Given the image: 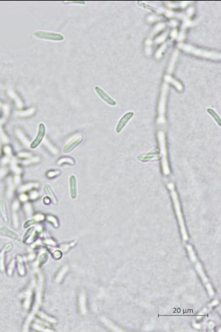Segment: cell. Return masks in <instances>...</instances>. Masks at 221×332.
Wrapping results in <instances>:
<instances>
[{"instance_id":"obj_1","label":"cell","mask_w":221,"mask_h":332,"mask_svg":"<svg viewBox=\"0 0 221 332\" xmlns=\"http://www.w3.org/2000/svg\"><path fill=\"white\" fill-rule=\"evenodd\" d=\"M167 187H168V189H169L170 191H171V196H172V201H173V202H174L176 214L177 218H178V220L179 223L180 229H181V235L183 236V239H184V241H187V240L188 239V234H187L185 225H184V219H183V214H182V212H181V211L180 203H179V199H178V194H177L176 192L174 190V185L172 183H169L167 185Z\"/></svg>"},{"instance_id":"obj_2","label":"cell","mask_w":221,"mask_h":332,"mask_svg":"<svg viewBox=\"0 0 221 332\" xmlns=\"http://www.w3.org/2000/svg\"><path fill=\"white\" fill-rule=\"evenodd\" d=\"M34 35L40 39L49 40L52 41H62L65 38L60 33L42 30H35L34 33Z\"/></svg>"},{"instance_id":"obj_3","label":"cell","mask_w":221,"mask_h":332,"mask_svg":"<svg viewBox=\"0 0 221 332\" xmlns=\"http://www.w3.org/2000/svg\"><path fill=\"white\" fill-rule=\"evenodd\" d=\"M160 154H161L162 158V168L163 173L165 175H168L170 173V168L168 163L165 142H164L163 137L160 139Z\"/></svg>"},{"instance_id":"obj_4","label":"cell","mask_w":221,"mask_h":332,"mask_svg":"<svg viewBox=\"0 0 221 332\" xmlns=\"http://www.w3.org/2000/svg\"><path fill=\"white\" fill-rule=\"evenodd\" d=\"M46 133V126L44 123H41L39 125L37 135H36L35 138L31 143L30 148H32V149H35L36 147H37L40 144H41V143L42 142L44 137H45Z\"/></svg>"},{"instance_id":"obj_5","label":"cell","mask_w":221,"mask_h":332,"mask_svg":"<svg viewBox=\"0 0 221 332\" xmlns=\"http://www.w3.org/2000/svg\"><path fill=\"white\" fill-rule=\"evenodd\" d=\"M95 92L99 95V96L101 98L103 101L106 103L108 105L111 106H115L116 105V102L112 99L110 96L105 91H104L102 88H100L99 86H96L95 87Z\"/></svg>"},{"instance_id":"obj_6","label":"cell","mask_w":221,"mask_h":332,"mask_svg":"<svg viewBox=\"0 0 221 332\" xmlns=\"http://www.w3.org/2000/svg\"><path fill=\"white\" fill-rule=\"evenodd\" d=\"M134 113L133 112H128L127 113L124 114L123 117L120 118L119 120L117 125L116 127V132L117 133H119L123 128L125 127V125L128 123V122L130 121V120L133 117Z\"/></svg>"},{"instance_id":"obj_7","label":"cell","mask_w":221,"mask_h":332,"mask_svg":"<svg viewBox=\"0 0 221 332\" xmlns=\"http://www.w3.org/2000/svg\"><path fill=\"white\" fill-rule=\"evenodd\" d=\"M70 195L71 199H75L77 196V182L75 175H71L69 178Z\"/></svg>"},{"instance_id":"obj_8","label":"cell","mask_w":221,"mask_h":332,"mask_svg":"<svg viewBox=\"0 0 221 332\" xmlns=\"http://www.w3.org/2000/svg\"><path fill=\"white\" fill-rule=\"evenodd\" d=\"M82 141H83V137H82V136L75 139V140H73V141H71L65 146V148L63 149V152L65 153H70V152L73 151L76 147L79 145Z\"/></svg>"},{"instance_id":"obj_9","label":"cell","mask_w":221,"mask_h":332,"mask_svg":"<svg viewBox=\"0 0 221 332\" xmlns=\"http://www.w3.org/2000/svg\"><path fill=\"white\" fill-rule=\"evenodd\" d=\"M157 158V155L156 154H144V155H142V156H140L138 157L140 161H143V162H146L147 161H150V160H152L155 158Z\"/></svg>"},{"instance_id":"obj_10","label":"cell","mask_w":221,"mask_h":332,"mask_svg":"<svg viewBox=\"0 0 221 332\" xmlns=\"http://www.w3.org/2000/svg\"><path fill=\"white\" fill-rule=\"evenodd\" d=\"M196 270H197V271H198V273L200 275L201 277H202V280L203 281V282H205V283H208V279L206 277V276L205 275L203 271L202 270V266H201L200 264L197 263V265H196Z\"/></svg>"},{"instance_id":"obj_11","label":"cell","mask_w":221,"mask_h":332,"mask_svg":"<svg viewBox=\"0 0 221 332\" xmlns=\"http://www.w3.org/2000/svg\"><path fill=\"white\" fill-rule=\"evenodd\" d=\"M207 111H208V113L210 114L212 117L215 119V120L216 121L217 123L219 124V125H220V119L219 117V115L217 114L216 112L214 110H212V109H208Z\"/></svg>"},{"instance_id":"obj_12","label":"cell","mask_w":221,"mask_h":332,"mask_svg":"<svg viewBox=\"0 0 221 332\" xmlns=\"http://www.w3.org/2000/svg\"><path fill=\"white\" fill-rule=\"evenodd\" d=\"M44 189H45V190L46 191V193H47L48 194H49V195H50L51 198L52 199H53V201H56V197H55V195H54V194H53V191H52V190H51V188L49 187V185H46L45 186V188H44Z\"/></svg>"},{"instance_id":"obj_13","label":"cell","mask_w":221,"mask_h":332,"mask_svg":"<svg viewBox=\"0 0 221 332\" xmlns=\"http://www.w3.org/2000/svg\"><path fill=\"white\" fill-rule=\"evenodd\" d=\"M187 249H188V250L189 253H190V257H191V260H192V261H195L196 259V256H195V255L193 250V249H192V247L190 246H187Z\"/></svg>"}]
</instances>
